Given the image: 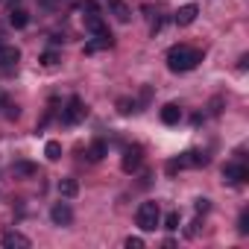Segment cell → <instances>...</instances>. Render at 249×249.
I'll use <instances>...</instances> for the list:
<instances>
[{"label": "cell", "mask_w": 249, "mask_h": 249, "mask_svg": "<svg viewBox=\"0 0 249 249\" xmlns=\"http://www.w3.org/2000/svg\"><path fill=\"white\" fill-rule=\"evenodd\" d=\"M85 114H88L85 103H82L79 97H71V100H68V106H65V111H62V120L68 123V126H76V123H82V120H85Z\"/></svg>", "instance_id": "cell-4"}, {"label": "cell", "mask_w": 249, "mask_h": 249, "mask_svg": "<svg viewBox=\"0 0 249 249\" xmlns=\"http://www.w3.org/2000/svg\"><path fill=\"white\" fill-rule=\"evenodd\" d=\"M164 229H167V231H176V229H179V211H170V214L164 217Z\"/></svg>", "instance_id": "cell-21"}, {"label": "cell", "mask_w": 249, "mask_h": 249, "mask_svg": "<svg viewBox=\"0 0 249 249\" xmlns=\"http://www.w3.org/2000/svg\"><path fill=\"white\" fill-rule=\"evenodd\" d=\"M82 12H97V3H94V0H85V3H82Z\"/></svg>", "instance_id": "cell-27"}, {"label": "cell", "mask_w": 249, "mask_h": 249, "mask_svg": "<svg viewBox=\"0 0 249 249\" xmlns=\"http://www.w3.org/2000/svg\"><path fill=\"white\" fill-rule=\"evenodd\" d=\"M106 153H108V147H106V141H94L91 147H88V161H103L106 159Z\"/></svg>", "instance_id": "cell-16"}, {"label": "cell", "mask_w": 249, "mask_h": 249, "mask_svg": "<svg viewBox=\"0 0 249 249\" xmlns=\"http://www.w3.org/2000/svg\"><path fill=\"white\" fill-rule=\"evenodd\" d=\"M21 62V50L12 44H0V68H15Z\"/></svg>", "instance_id": "cell-9"}, {"label": "cell", "mask_w": 249, "mask_h": 249, "mask_svg": "<svg viewBox=\"0 0 249 249\" xmlns=\"http://www.w3.org/2000/svg\"><path fill=\"white\" fill-rule=\"evenodd\" d=\"M117 108H120V114H132L135 111V100H120Z\"/></svg>", "instance_id": "cell-23"}, {"label": "cell", "mask_w": 249, "mask_h": 249, "mask_svg": "<svg viewBox=\"0 0 249 249\" xmlns=\"http://www.w3.org/2000/svg\"><path fill=\"white\" fill-rule=\"evenodd\" d=\"M161 220V211H159V202H141L138 211H135V223L141 231H153Z\"/></svg>", "instance_id": "cell-2"}, {"label": "cell", "mask_w": 249, "mask_h": 249, "mask_svg": "<svg viewBox=\"0 0 249 249\" xmlns=\"http://www.w3.org/2000/svg\"><path fill=\"white\" fill-rule=\"evenodd\" d=\"M205 164H208V156H205V153L188 150V153H182L179 159H173V161L167 164V170L176 173V170H182V167H205Z\"/></svg>", "instance_id": "cell-3"}, {"label": "cell", "mask_w": 249, "mask_h": 249, "mask_svg": "<svg viewBox=\"0 0 249 249\" xmlns=\"http://www.w3.org/2000/svg\"><path fill=\"white\" fill-rule=\"evenodd\" d=\"M59 194H62L65 199H73V196L79 194V182L71 179V176H68V179H59Z\"/></svg>", "instance_id": "cell-14"}, {"label": "cell", "mask_w": 249, "mask_h": 249, "mask_svg": "<svg viewBox=\"0 0 249 249\" xmlns=\"http://www.w3.org/2000/svg\"><path fill=\"white\" fill-rule=\"evenodd\" d=\"M15 176H36L38 173V167L36 164H30V161H15Z\"/></svg>", "instance_id": "cell-19"}, {"label": "cell", "mask_w": 249, "mask_h": 249, "mask_svg": "<svg viewBox=\"0 0 249 249\" xmlns=\"http://www.w3.org/2000/svg\"><path fill=\"white\" fill-rule=\"evenodd\" d=\"M85 30H88L91 36H108V27H106V21L100 18V12H88V15H85Z\"/></svg>", "instance_id": "cell-10"}, {"label": "cell", "mask_w": 249, "mask_h": 249, "mask_svg": "<svg viewBox=\"0 0 249 249\" xmlns=\"http://www.w3.org/2000/svg\"><path fill=\"white\" fill-rule=\"evenodd\" d=\"M144 246V237H126V249H141Z\"/></svg>", "instance_id": "cell-25"}, {"label": "cell", "mask_w": 249, "mask_h": 249, "mask_svg": "<svg viewBox=\"0 0 249 249\" xmlns=\"http://www.w3.org/2000/svg\"><path fill=\"white\" fill-rule=\"evenodd\" d=\"M50 220H53L56 226H71V223H73L71 205H68V202H56V205L50 208Z\"/></svg>", "instance_id": "cell-8"}, {"label": "cell", "mask_w": 249, "mask_h": 249, "mask_svg": "<svg viewBox=\"0 0 249 249\" xmlns=\"http://www.w3.org/2000/svg\"><path fill=\"white\" fill-rule=\"evenodd\" d=\"M237 231H240V234H249V211L240 214V220H237Z\"/></svg>", "instance_id": "cell-22"}, {"label": "cell", "mask_w": 249, "mask_h": 249, "mask_svg": "<svg viewBox=\"0 0 249 249\" xmlns=\"http://www.w3.org/2000/svg\"><path fill=\"white\" fill-rule=\"evenodd\" d=\"M41 65H44V68H53V65H59V53H56V50H47V53H41Z\"/></svg>", "instance_id": "cell-20"}, {"label": "cell", "mask_w": 249, "mask_h": 249, "mask_svg": "<svg viewBox=\"0 0 249 249\" xmlns=\"http://www.w3.org/2000/svg\"><path fill=\"white\" fill-rule=\"evenodd\" d=\"M194 208H196V214H205V211H208V208H211V202H208V199H205V196H199V199H196V202H194Z\"/></svg>", "instance_id": "cell-24"}, {"label": "cell", "mask_w": 249, "mask_h": 249, "mask_svg": "<svg viewBox=\"0 0 249 249\" xmlns=\"http://www.w3.org/2000/svg\"><path fill=\"white\" fill-rule=\"evenodd\" d=\"M111 33L108 36H94V41H88L85 44V53H97V50H103V47H111Z\"/></svg>", "instance_id": "cell-15"}, {"label": "cell", "mask_w": 249, "mask_h": 249, "mask_svg": "<svg viewBox=\"0 0 249 249\" xmlns=\"http://www.w3.org/2000/svg\"><path fill=\"white\" fill-rule=\"evenodd\" d=\"M223 179L229 182V185H240V182H246L249 179V167L237 159V161H229L226 167H223Z\"/></svg>", "instance_id": "cell-5"}, {"label": "cell", "mask_w": 249, "mask_h": 249, "mask_svg": "<svg viewBox=\"0 0 249 249\" xmlns=\"http://www.w3.org/2000/svg\"><path fill=\"white\" fill-rule=\"evenodd\" d=\"M9 24H12L15 30H24V27L30 24V15H27L24 9H15V6H12V12H9Z\"/></svg>", "instance_id": "cell-17"}, {"label": "cell", "mask_w": 249, "mask_h": 249, "mask_svg": "<svg viewBox=\"0 0 249 249\" xmlns=\"http://www.w3.org/2000/svg\"><path fill=\"white\" fill-rule=\"evenodd\" d=\"M108 9H111V15H114L120 24H126V21L132 18V9L123 3V0H108Z\"/></svg>", "instance_id": "cell-12"}, {"label": "cell", "mask_w": 249, "mask_h": 249, "mask_svg": "<svg viewBox=\"0 0 249 249\" xmlns=\"http://www.w3.org/2000/svg\"><path fill=\"white\" fill-rule=\"evenodd\" d=\"M141 161H144L141 147H126V150H123V161H120V167L126 170V173H135V170L141 167Z\"/></svg>", "instance_id": "cell-6"}, {"label": "cell", "mask_w": 249, "mask_h": 249, "mask_svg": "<svg viewBox=\"0 0 249 249\" xmlns=\"http://www.w3.org/2000/svg\"><path fill=\"white\" fill-rule=\"evenodd\" d=\"M44 156H47V161H59L62 159V144L59 141H47L44 144Z\"/></svg>", "instance_id": "cell-18"}, {"label": "cell", "mask_w": 249, "mask_h": 249, "mask_svg": "<svg viewBox=\"0 0 249 249\" xmlns=\"http://www.w3.org/2000/svg\"><path fill=\"white\" fill-rule=\"evenodd\" d=\"M196 15H199V9H196L194 3H188V6H182V9L173 15V21H176L179 27H188V24H194V21H196Z\"/></svg>", "instance_id": "cell-11"}, {"label": "cell", "mask_w": 249, "mask_h": 249, "mask_svg": "<svg viewBox=\"0 0 249 249\" xmlns=\"http://www.w3.org/2000/svg\"><path fill=\"white\" fill-rule=\"evenodd\" d=\"M3 103H6V97H3V94H0V106H3Z\"/></svg>", "instance_id": "cell-28"}, {"label": "cell", "mask_w": 249, "mask_h": 249, "mask_svg": "<svg viewBox=\"0 0 249 249\" xmlns=\"http://www.w3.org/2000/svg\"><path fill=\"white\" fill-rule=\"evenodd\" d=\"M199 62H202V53L194 50V47H188V44H176V47H170V53H167V68H170L173 73H188V71H194Z\"/></svg>", "instance_id": "cell-1"}, {"label": "cell", "mask_w": 249, "mask_h": 249, "mask_svg": "<svg viewBox=\"0 0 249 249\" xmlns=\"http://www.w3.org/2000/svg\"><path fill=\"white\" fill-rule=\"evenodd\" d=\"M196 231H199V223H191V226L185 229V234H188V237H196Z\"/></svg>", "instance_id": "cell-26"}, {"label": "cell", "mask_w": 249, "mask_h": 249, "mask_svg": "<svg viewBox=\"0 0 249 249\" xmlns=\"http://www.w3.org/2000/svg\"><path fill=\"white\" fill-rule=\"evenodd\" d=\"M0 243H3L6 249H30V237H27V234H21V231H15V229L3 231Z\"/></svg>", "instance_id": "cell-7"}, {"label": "cell", "mask_w": 249, "mask_h": 249, "mask_svg": "<svg viewBox=\"0 0 249 249\" xmlns=\"http://www.w3.org/2000/svg\"><path fill=\"white\" fill-rule=\"evenodd\" d=\"M161 120L167 123V126H176V123L182 120V108H179L176 103H167V106L161 108Z\"/></svg>", "instance_id": "cell-13"}]
</instances>
